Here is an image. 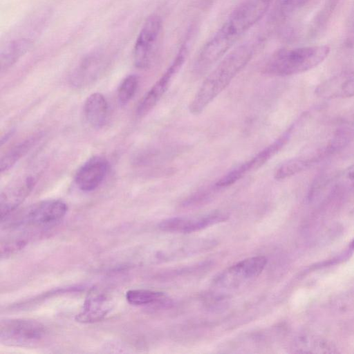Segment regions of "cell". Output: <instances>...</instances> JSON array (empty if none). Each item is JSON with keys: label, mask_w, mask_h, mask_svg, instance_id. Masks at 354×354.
Segmentation results:
<instances>
[{"label": "cell", "mask_w": 354, "mask_h": 354, "mask_svg": "<svg viewBox=\"0 0 354 354\" xmlns=\"http://www.w3.org/2000/svg\"><path fill=\"white\" fill-rule=\"evenodd\" d=\"M272 0H247L238 6L201 48L194 62L197 73L223 58L248 30L268 12Z\"/></svg>", "instance_id": "6da1fadb"}, {"label": "cell", "mask_w": 354, "mask_h": 354, "mask_svg": "<svg viewBox=\"0 0 354 354\" xmlns=\"http://www.w3.org/2000/svg\"><path fill=\"white\" fill-rule=\"evenodd\" d=\"M254 53L252 44H241L227 53L206 77L189 106L198 115L216 98L250 62Z\"/></svg>", "instance_id": "7a4b0ae2"}, {"label": "cell", "mask_w": 354, "mask_h": 354, "mask_svg": "<svg viewBox=\"0 0 354 354\" xmlns=\"http://www.w3.org/2000/svg\"><path fill=\"white\" fill-rule=\"evenodd\" d=\"M329 53L330 47L326 45L283 48L270 57L263 71L274 76L299 74L319 65L328 56Z\"/></svg>", "instance_id": "3957f363"}, {"label": "cell", "mask_w": 354, "mask_h": 354, "mask_svg": "<svg viewBox=\"0 0 354 354\" xmlns=\"http://www.w3.org/2000/svg\"><path fill=\"white\" fill-rule=\"evenodd\" d=\"M162 21L158 15H151L145 21L136 41L133 56L136 67L145 69L153 62L162 37Z\"/></svg>", "instance_id": "277c9868"}, {"label": "cell", "mask_w": 354, "mask_h": 354, "mask_svg": "<svg viewBox=\"0 0 354 354\" xmlns=\"http://www.w3.org/2000/svg\"><path fill=\"white\" fill-rule=\"evenodd\" d=\"M46 328L39 322L30 319H10L1 322L0 341L11 346H28L40 342Z\"/></svg>", "instance_id": "5b68a950"}, {"label": "cell", "mask_w": 354, "mask_h": 354, "mask_svg": "<svg viewBox=\"0 0 354 354\" xmlns=\"http://www.w3.org/2000/svg\"><path fill=\"white\" fill-rule=\"evenodd\" d=\"M187 53V47H181L170 66L143 96L136 109V114L138 116L142 117L147 114L159 102L182 68L186 59Z\"/></svg>", "instance_id": "8992f818"}, {"label": "cell", "mask_w": 354, "mask_h": 354, "mask_svg": "<svg viewBox=\"0 0 354 354\" xmlns=\"http://www.w3.org/2000/svg\"><path fill=\"white\" fill-rule=\"evenodd\" d=\"M292 128L288 129L272 144L259 151L250 160L233 169L216 183L218 187L230 186L250 171L258 169L274 156L288 141Z\"/></svg>", "instance_id": "52a82bcc"}, {"label": "cell", "mask_w": 354, "mask_h": 354, "mask_svg": "<svg viewBox=\"0 0 354 354\" xmlns=\"http://www.w3.org/2000/svg\"><path fill=\"white\" fill-rule=\"evenodd\" d=\"M68 210L67 205L60 200H48L32 205L24 212L19 224L47 225L62 219Z\"/></svg>", "instance_id": "ba28073f"}, {"label": "cell", "mask_w": 354, "mask_h": 354, "mask_svg": "<svg viewBox=\"0 0 354 354\" xmlns=\"http://www.w3.org/2000/svg\"><path fill=\"white\" fill-rule=\"evenodd\" d=\"M108 63V55L103 50L88 53L73 71L70 77L71 84L76 87L90 84L103 73Z\"/></svg>", "instance_id": "9c48e42d"}, {"label": "cell", "mask_w": 354, "mask_h": 354, "mask_svg": "<svg viewBox=\"0 0 354 354\" xmlns=\"http://www.w3.org/2000/svg\"><path fill=\"white\" fill-rule=\"evenodd\" d=\"M228 216L221 212H215L197 217H174L160 223L159 228L165 232L190 233L207 227L223 222Z\"/></svg>", "instance_id": "30bf717a"}, {"label": "cell", "mask_w": 354, "mask_h": 354, "mask_svg": "<svg viewBox=\"0 0 354 354\" xmlns=\"http://www.w3.org/2000/svg\"><path fill=\"white\" fill-rule=\"evenodd\" d=\"M35 183L36 178L28 176L17 179L5 187L0 196L1 222L22 203L32 190Z\"/></svg>", "instance_id": "8fae6325"}, {"label": "cell", "mask_w": 354, "mask_h": 354, "mask_svg": "<svg viewBox=\"0 0 354 354\" xmlns=\"http://www.w3.org/2000/svg\"><path fill=\"white\" fill-rule=\"evenodd\" d=\"M113 308L111 297L104 292L91 289L87 294L81 310L75 320L82 324H91L103 320Z\"/></svg>", "instance_id": "7c38bea8"}, {"label": "cell", "mask_w": 354, "mask_h": 354, "mask_svg": "<svg viewBox=\"0 0 354 354\" xmlns=\"http://www.w3.org/2000/svg\"><path fill=\"white\" fill-rule=\"evenodd\" d=\"M109 169V162L102 156H94L88 160L77 170L75 182L84 192L95 189L103 181Z\"/></svg>", "instance_id": "4fadbf2b"}, {"label": "cell", "mask_w": 354, "mask_h": 354, "mask_svg": "<svg viewBox=\"0 0 354 354\" xmlns=\"http://www.w3.org/2000/svg\"><path fill=\"white\" fill-rule=\"evenodd\" d=\"M268 260L263 256H255L243 259L230 267L218 282L224 285H233L245 279L257 277L265 268Z\"/></svg>", "instance_id": "5bb4252c"}, {"label": "cell", "mask_w": 354, "mask_h": 354, "mask_svg": "<svg viewBox=\"0 0 354 354\" xmlns=\"http://www.w3.org/2000/svg\"><path fill=\"white\" fill-rule=\"evenodd\" d=\"M20 35L10 38L1 49V70L8 69L21 56L26 54L34 44L35 39L20 32Z\"/></svg>", "instance_id": "9a60e30c"}, {"label": "cell", "mask_w": 354, "mask_h": 354, "mask_svg": "<svg viewBox=\"0 0 354 354\" xmlns=\"http://www.w3.org/2000/svg\"><path fill=\"white\" fill-rule=\"evenodd\" d=\"M84 113L91 126L95 129L102 127L109 113V106L104 96L100 93L90 95L85 101Z\"/></svg>", "instance_id": "2e32d148"}, {"label": "cell", "mask_w": 354, "mask_h": 354, "mask_svg": "<svg viewBox=\"0 0 354 354\" xmlns=\"http://www.w3.org/2000/svg\"><path fill=\"white\" fill-rule=\"evenodd\" d=\"M317 92L324 97H347L354 96V72L330 80L319 86Z\"/></svg>", "instance_id": "e0dca14e"}, {"label": "cell", "mask_w": 354, "mask_h": 354, "mask_svg": "<svg viewBox=\"0 0 354 354\" xmlns=\"http://www.w3.org/2000/svg\"><path fill=\"white\" fill-rule=\"evenodd\" d=\"M295 352L301 353H333L335 346L328 341L313 335H304L297 337L295 344Z\"/></svg>", "instance_id": "ac0fdd59"}, {"label": "cell", "mask_w": 354, "mask_h": 354, "mask_svg": "<svg viewBox=\"0 0 354 354\" xmlns=\"http://www.w3.org/2000/svg\"><path fill=\"white\" fill-rule=\"evenodd\" d=\"M166 299L163 292L144 290L133 289L126 292V299L133 306H146L162 302Z\"/></svg>", "instance_id": "d6986e66"}, {"label": "cell", "mask_w": 354, "mask_h": 354, "mask_svg": "<svg viewBox=\"0 0 354 354\" xmlns=\"http://www.w3.org/2000/svg\"><path fill=\"white\" fill-rule=\"evenodd\" d=\"M313 162H315L310 156L290 159L277 168L274 173V178L277 180L288 178L302 171Z\"/></svg>", "instance_id": "ffe728a7"}, {"label": "cell", "mask_w": 354, "mask_h": 354, "mask_svg": "<svg viewBox=\"0 0 354 354\" xmlns=\"http://www.w3.org/2000/svg\"><path fill=\"white\" fill-rule=\"evenodd\" d=\"M35 140L34 138L26 140L8 151L1 158V171H7L12 167L28 151Z\"/></svg>", "instance_id": "44dd1931"}, {"label": "cell", "mask_w": 354, "mask_h": 354, "mask_svg": "<svg viewBox=\"0 0 354 354\" xmlns=\"http://www.w3.org/2000/svg\"><path fill=\"white\" fill-rule=\"evenodd\" d=\"M138 86V79L135 75L126 77L121 82L118 97L121 104H127L134 96Z\"/></svg>", "instance_id": "7402d4cb"}, {"label": "cell", "mask_w": 354, "mask_h": 354, "mask_svg": "<svg viewBox=\"0 0 354 354\" xmlns=\"http://www.w3.org/2000/svg\"><path fill=\"white\" fill-rule=\"evenodd\" d=\"M26 244V241L24 239L20 238L5 241L4 243L2 242L1 245V257H7L17 250H21Z\"/></svg>", "instance_id": "603a6c76"}, {"label": "cell", "mask_w": 354, "mask_h": 354, "mask_svg": "<svg viewBox=\"0 0 354 354\" xmlns=\"http://www.w3.org/2000/svg\"><path fill=\"white\" fill-rule=\"evenodd\" d=\"M339 183L345 187H354V164L342 173L339 178Z\"/></svg>", "instance_id": "cb8c5ba5"}, {"label": "cell", "mask_w": 354, "mask_h": 354, "mask_svg": "<svg viewBox=\"0 0 354 354\" xmlns=\"http://www.w3.org/2000/svg\"><path fill=\"white\" fill-rule=\"evenodd\" d=\"M345 299H348L350 301H352L353 299H354V290L350 293H348V295Z\"/></svg>", "instance_id": "d4e9b609"}]
</instances>
